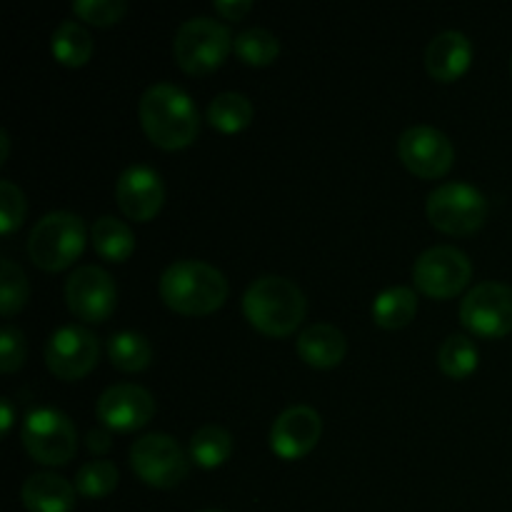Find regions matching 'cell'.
<instances>
[{"instance_id": "8992f818", "label": "cell", "mask_w": 512, "mask_h": 512, "mask_svg": "<svg viewBox=\"0 0 512 512\" xmlns=\"http://www.w3.org/2000/svg\"><path fill=\"white\" fill-rule=\"evenodd\" d=\"M428 218L450 235L475 233L488 218V200L470 183H443L428 195Z\"/></svg>"}, {"instance_id": "5bb4252c", "label": "cell", "mask_w": 512, "mask_h": 512, "mask_svg": "<svg viewBox=\"0 0 512 512\" xmlns=\"http://www.w3.org/2000/svg\"><path fill=\"white\" fill-rule=\"evenodd\" d=\"M95 415L110 430L133 433L150 423L155 415V400L143 385L118 383L103 390L95 403Z\"/></svg>"}, {"instance_id": "cb8c5ba5", "label": "cell", "mask_w": 512, "mask_h": 512, "mask_svg": "<svg viewBox=\"0 0 512 512\" xmlns=\"http://www.w3.org/2000/svg\"><path fill=\"white\" fill-rule=\"evenodd\" d=\"M233 453V435L223 425H203L190 438V460L200 468H218Z\"/></svg>"}, {"instance_id": "1f68e13d", "label": "cell", "mask_w": 512, "mask_h": 512, "mask_svg": "<svg viewBox=\"0 0 512 512\" xmlns=\"http://www.w3.org/2000/svg\"><path fill=\"white\" fill-rule=\"evenodd\" d=\"M25 363V335L23 330L8 323L0 333V370L15 373Z\"/></svg>"}, {"instance_id": "603a6c76", "label": "cell", "mask_w": 512, "mask_h": 512, "mask_svg": "<svg viewBox=\"0 0 512 512\" xmlns=\"http://www.w3.org/2000/svg\"><path fill=\"white\" fill-rule=\"evenodd\" d=\"M108 348V358L115 368L125 370V373H138L145 370L153 360V348H150L148 338L135 330H120L113 333L105 343Z\"/></svg>"}, {"instance_id": "8fae6325", "label": "cell", "mask_w": 512, "mask_h": 512, "mask_svg": "<svg viewBox=\"0 0 512 512\" xmlns=\"http://www.w3.org/2000/svg\"><path fill=\"white\" fill-rule=\"evenodd\" d=\"M65 303L75 318L85 323H103L113 315L118 303L113 275L100 265H80L65 280Z\"/></svg>"}, {"instance_id": "e0dca14e", "label": "cell", "mask_w": 512, "mask_h": 512, "mask_svg": "<svg viewBox=\"0 0 512 512\" xmlns=\"http://www.w3.org/2000/svg\"><path fill=\"white\" fill-rule=\"evenodd\" d=\"M473 60V45L460 30H443L435 35L425 50V68L440 83H453L468 70Z\"/></svg>"}, {"instance_id": "9a60e30c", "label": "cell", "mask_w": 512, "mask_h": 512, "mask_svg": "<svg viewBox=\"0 0 512 512\" xmlns=\"http://www.w3.org/2000/svg\"><path fill=\"white\" fill-rule=\"evenodd\" d=\"M115 200L130 220H150L165 200L163 175L143 163L128 165L115 180Z\"/></svg>"}, {"instance_id": "ac0fdd59", "label": "cell", "mask_w": 512, "mask_h": 512, "mask_svg": "<svg viewBox=\"0 0 512 512\" xmlns=\"http://www.w3.org/2000/svg\"><path fill=\"white\" fill-rule=\"evenodd\" d=\"M75 495V485L58 473H33L20 488V500L30 512H70Z\"/></svg>"}, {"instance_id": "7c38bea8", "label": "cell", "mask_w": 512, "mask_h": 512, "mask_svg": "<svg viewBox=\"0 0 512 512\" xmlns=\"http://www.w3.org/2000/svg\"><path fill=\"white\" fill-rule=\"evenodd\" d=\"M100 343L83 325H60L45 343V363L60 380H78L98 363Z\"/></svg>"}, {"instance_id": "f546056e", "label": "cell", "mask_w": 512, "mask_h": 512, "mask_svg": "<svg viewBox=\"0 0 512 512\" xmlns=\"http://www.w3.org/2000/svg\"><path fill=\"white\" fill-rule=\"evenodd\" d=\"M25 218V195L13 180H0V230L13 233Z\"/></svg>"}, {"instance_id": "83f0119b", "label": "cell", "mask_w": 512, "mask_h": 512, "mask_svg": "<svg viewBox=\"0 0 512 512\" xmlns=\"http://www.w3.org/2000/svg\"><path fill=\"white\" fill-rule=\"evenodd\" d=\"M118 485V468L110 460H90L75 473V490L83 498H105Z\"/></svg>"}, {"instance_id": "7a4b0ae2", "label": "cell", "mask_w": 512, "mask_h": 512, "mask_svg": "<svg viewBox=\"0 0 512 512\" xmlns=\"http://www.w3.org/2000/svg\"><path fill=\"white\" fill-rule=\"evenodd\" d=\"M243 313L255 330L283 338L290 335L308 313L305 293L283 275H260L243 295Z\"/></svg>"}, {"instance_id": "9c48e42d", "label": "cell", "mask_w": 512, "mask_h": 512, "mask_svg": "<svg viewBox=\"0 0 512 512\" xmlns=\"http://www.w3.org/2000/svg\"><path fill=\"white\" fill-rule=\"evenodd\" d=\"M473 263L455 245H433L423 250L413 265L415 288L430 298H453L468 285Z\"/></svg>"}, {"instance_id": "d590c367", "label": "cell", "mask_w": 512, "mask_h": 512, "mask_svg": "<svg viewBox=\"0 0 512 512\" xmlns=\"http://www.w3.org/2000/svg\"><path fill=\"white\" fill-rule=\"evenodd\" d=\"M8 148H10L8 130H0V163H5V160H8Z\"/></svg>"}, {"instance_id": "ffe728a7", "label": "cell", "mask_w": 512, "mask_h": 512, "mask_svg": "<svg viewBox=\"0 0 512 512\" xmlns=\"http://www.w3.org/2000/svg\"><path fill=\"white\" fill-rule=\"evenodd\" d=\"M90 240H93L95 253L103 255L105 260H113V263H123L135 250L133 230L115 215H103V218L95 220L93 228H90Z\"/></svg>"}, {"instance_id": "4316f807", "label": "cell", "mask_w": 512, "mask_h": 512, "mask_svg": "<svg viewBox=\"0 0 512 512\" xmlns=\"http://www.w3.org/2000/svg\"><path fill=\"white\" fill-rule=\"evenodd\" d=\"M438 365L448 378L463 380L478 368V348L468 335H450L438 350Z\"/></svg>"}, {"instance_id": "f1b7e54d", "label": "cell", "mask_w": 512, "mask_h": 512, "mask_svg": "<svg viewBox=\"0 0 512 512\" xmlns=\"http://www.w3.org/2000/svg\"><path fill=\"white\" fill-rule=\"evenodd\" d=\"M28 295L30 285L23 268L18 263H13L10 258H5L0 263V310H3L5 318L18 313L28 303Z\"/></svg>"}, {"instance_id": "2e32d148", "label": "cell", "mask_w": 512, "mask_h": 512, "mask_svg": "<svg viewBox=\"0 0 512 512\" xmlns=\"http://www.w3.org/2000/svg\"><path fill=\"white\" fill-rule=\"evenodd\" d=\"M323 435V418L310 405H290L270 428V448L285 460L303 458Z\"/></svg>"}, {"instance_id": "484cf974", "label": "cell", "mask_w": 512, "mask_h": 512, "mask_svg": "<svg viewBox=\"0 0 512 512\" xmlns=\"http://www.w3.org/2000/svg\"><path fill=\"white\" fill-rule=\"evenodd\" d=\"M233 50L248 65H270L280 55V40L268 28H245L235 35Z\"/></svg>"}, {"instance_id": "30bf717a", "label": "cell", "mask_w": 512, "mask_h": 512, "mask_svg": "<svg viewBox=\"0 0 512 512\" xmlns=\"http://www.w3.org/2000/svg\"><path fill=\"white\" fill-rule=\"evenodd\" d=\"M460 320L480 338H503L512 333V288L505 283H478L460 303Z\"/></svg>"}, {"instance_id": "d4e9b609", "label": "cell", "mask_w": 512, "mask_h": 512, "mask_svg": "<svg viewBox=\"0 0 512 512\" xmlns=\"http://www.w3.org/2000/svg\"><path fill=\"white\" fill-rule=\"evenodd\" d=\"M208 120L213 128L223 130V133H238V130L248 128L253 120V103L248 100V95L225 90L210 100Z\"/></svg>"}, {"instance_id": "836d02e7", "label": "cell", "mask_w": 512, "mask_h": 512, "mask_svg": "<svg viewBox=\"0 0 512 512\" xmlns=\"http://www.w3.org/2000/svg\"><path fill=\"white\" fill-rule=\"evenodd\" d=\"M110 433L105 428H93L88 435H85V445H88L93 453H105L110 448Z\"/></svg>"}, {"instance_id": "52a82bcc", "label": "cell", "mask_w": 512, "mask_h": 512, "mask_svg": "<svg viewBox=\"0 0 512 512\" xmlns=\"http://www.w3.org/2000/svg\"><path fill=\"white\" fill-rule=\"evenodd\" d=\"M23 445L38 463L65 465L78 448V433L63 410L35 408L25 415Z\"/></svg>"}, {"instance_id": "5b68a950", "label": "cell", "mask_w": 512, "mask_h": 512, "mask_svg": "<svg viewBox=\"0 0 512 512\" xmlns=\"http://www.w3.org/2000/svg\"><path fill=\"white\" fill-rule=\"evenodd\" d=\"M233 33L228 25L208 15H195L185 20L173 40L175 63L190 75H203L223 65L233 48Z\"/></svg>"}, {"instance_id": "8d00e7d4", "label": "cell", "mask_w": 512, "mask_h": 512, "mask_svg": "<svg viewBox=\"0 0 512 512\" xmlns=\"http://www.w3.org/2000/svg\"><path fill=\"white\" fill-rule=\"evenodd\" d=\"M200 512H225V510H200Z\"/></svg>"}, {"instance_id": "277c9868", "label": "cell", "mask_w": 512, "mask_h": 512, "mask_svg": "<svg viewBox=\"0 0 512 512\" xmlns=\"http://www.w3.org/2000/svg\"><path fill=\"white\" fill-rule=\"evenodd\" d=\"M85 223L70 210H53L33 225L28 235V255L38 268L63 270L83 253Z\"/></svg>"}, {"instance_id": "d6986e66", "label": "cell", "mask_w": 512, "mask_h": 512, "mask_svg": "<svg viewBox=\"0 0 512 512\" xmlns=\"http://www.w3.org/2000/svg\"><path fill=\"white\" fill-rule=\"evenodd\" d=\"M298 355L313 368H333L345 358L348 340L343 330L330 323H313L300 330L298 335Z\"/></svg>"}, {"instance_id": "4dcf8cb0", "label": "cell", "mask_w": 512, "mask_h": 512, "mask_svg": "<svg viewBox=\"0 0 512 512\" xmlns=\"http://www.w3.org/2000/svg\"><path fill=\"white\" fill-rule=\"evenodd\" d=\"M128 10L125 0H75L73 13L93 25H113Z\"/></svg>"}, {"instance_id": "ba28073f", "label": "cell", "mask_w": 512, "mask_h": 512, "mask_svg": "<svg viewBox=\"0 0 512 512\" xmlns=\"http://www.w3.org/2000/svg\"><path fill=\"white\" fill-rule=\"evenodd\" d=\"M135 475L153 488H175L188 478L190 463L178 440L168 433L140 435L130 448Z\"/></svg>"}, {"instance_id": "7402d4cb", "label": "cell", "mask_w": 512, "mask_h": 512, "mask_svg": "<svg viewBox=\"0 0 512 512\" xmlns=\"http://www.w3.org/2000/svg\"><path fill=\"white\" fill-rule=\"evenodd\" d=\"M53 55L63 65L70 68H80L90 60L93 55V35L88 33V28L78 23V20H63L58 28L53 30Z\"/></svg>"}, {"instance_id": "3957f363", "label": "cell", "mask_w": 512, "mask_h": 512, "mask_svg": "<svg viewBox=\"0 0 512 512\" xmlns=\"http://www.w3.org/2000/svg\"><path fill=\"white\" fill-rule=\"evenodd\" d=\"M160 298L183 315H208L228 298V280L203 260H175L160 275Z\"/></svg>"}, {"instance_id": "6da1fadb", "label": "cell", "mask_w": 512, "mask_h": 512, "mask_svg": "<svg viewBox=\"0 0 512 512\" xmlns=\"http://www.w3.org/2000/svg\"><path fill=\"white\" fill-rule=\"evenodd\" d=\"M138 118L145 135L165 150L185 148L200 130V115L193 98L173 83H153L138 103Z\"/></svg>"}, {"instance_id": "d6a6232c", "label": "cell", "mask_w": 512, "mask_h": 512, "mask_svg": "<svg viewBox=\"0 0 512 512\" xmlns=\"http://www.w3.org/2000/svg\"><path fill=\"white\" fill-rule=\"evenodd\" d=\"M250 8H253L250 0H215V10L228 20H240Z\"/></svg>"}, {"instance_id": "44dd1931", "label": "cell", "mask_w": 512, "mask_h": 512, "mask_svg": "<svg viewBox=\"0 0 512 512\" xmlns=\"http://www.w3.org/2000/svg\"><path fill=\"white\" fill-rule=\"evenodd\" d=\"M418 310V295L408 285H393L375 295L373 300V318L380 328H405L415 318Z\"/></svg>"}, {"instance_id": "e575fe53", "label": "cell", "mask_w": 512, "mask_h": 512, "mask_svg": "<svg viewBox=\"0 0 512 512\" xmlns=\"http://www.w3.org/2000/svg\"><path fill=\"white\" fill-rule=\"evenodd\" d=\"M0 408H3V433H8L10 425H13V403H10V398L0 400Z\"/></svg>"}, {"instance_id": "4fadbf2b", "label": "cell", "mask_w": 512, "mask_h": 512, "mask_svg": "<svg viewBox=\"0 0 512 512\" xmlns=\"http://www.w3.org/2000/svg\"><path fill=\"white\" fill-rule=\"evenodd\" d=\"M398 158L420 178H440L455 160V148L443 130L433 125H410L398 138Z\"/></svg>"}]
</instances>
